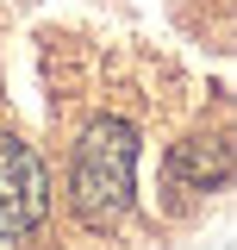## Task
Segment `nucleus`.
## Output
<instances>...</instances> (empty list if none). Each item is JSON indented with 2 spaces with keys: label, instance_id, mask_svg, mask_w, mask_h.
<instances>
[{
  "label": "nucleus",
  "instance_id": "obj_1",
  "mask_svg": "<svg viewBox=\"0 0 237 250\" xmlns=\"http://www.w3.org/2000/svg\"><path fill=\"white\" fill-rule=\"evenodd\" d=\"M138 194V131L125 119H94L69 163V207L88 231H113Z\"/></svg>",
  "mask_w": 237,
  "mask_h": 250
},
{
  "label": "nucleus",
  "instance_id": "obj_2",
  "mask_svg": "<svg viewBox=\"0 0 237 250\" xmlns=\"http://www.w3.org/2000/svg\"><path fill=\"white\" fill-rule=\"evenodd\" d=\"M44 213H50V175H44V163L31 156V144L0 131V219L25 238V231L44 225Z\"/></svg>",
  "mask_w": 237,
  "mask_h": 250
},
{
  "label": "nucleus",
  "instance_id": "obj_3",
  "mask_svg": "<svg viewBox=\"0 0 237 250\" xmlns=\"http://www.w3.org/2000/svg\"><path fill=\"white\" fill-rule=\"evenodd\" d=\"M169 175H175V188L206 194V188L225 182V150H218V144H206V138H187V144L169 156Z\"/></svg>",
  "mask_w": 237,
  "mask_h": 250
},
{
  "label": "nucleus",
  "instance_id": "obj_4",
  "mask_svg": "<svg viewBox=\"0 0 237 250\" xmlns=\"http://www.w3.org/2000/svg\"><path fill=\"white\" fill-rule=\"evenodd\" d=\"M13 244H19V231H13V225L0 219V250H13Z\"/></svg>",
  "mask_w": 237,
  "mask_h": 250
}]
</instances>
